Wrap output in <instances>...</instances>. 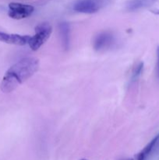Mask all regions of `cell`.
<instances>
[{"instance_id":"cell-11","label":"cell","mask_w":159,"mask_h":160,"mask_svg":"<svg viewBox=\"0 0 159 160\" xmlns=\"http://www.w3.org/2000/svg\"><path fill=\"white\" fill-rule=\"evenodd\" d=\"M157 76H158V78H159V46L157 47Z\"/></svg>"},{"instance_id":"cell-7","label":"cell","mask_w":159,"mask_h":160,"mask_svg":"<svg viewBox=\"0 0 159 160\" xmlns=\"http://www.w3.org/2000/svg\"><path fill=\"white\" fill-rule=\"evenodd\" d=\"M158 142L159 135H157L156 136L151 142H150V143L147 144V145L143 148V150L140 151V152L135 156V158H134L133 159L130 160H147L149 156H151V154L152 153V152L154 151V149L155 148L156 145L158 143Z\"/></svg>"},{"instance_id":"cell-4","label":"cell","mask_w":159,"mask_h":160,"mask_svg":"<svg viewBox=\"0 0 159 160\" xmlns=\"http://www.w3.org/2000/svg\"><path fill=\"white\" fill-rule=\"evenodd\" d=\"M115 43V37L111 31H105L98 33L94 38L93 47L96 51L103 52L110 49Z\"/></svg>"},{"instance_id":"cell-5","label":"cell","mask_w":159,"mask_h":160,"mask_svg":"<svg viewBox=\"0 0 159 160\" xmlns=\"http://www.w3.org/2000/svg\"><path fill=\"white\" fill-rule=\"evenodd\" d=\"M34 11V6L19 2H11L9 4V17L15 20H21L30 17Z\"/></svg>"},{"instance_id":"cell-10","label":"cell","mask_w":159,"mask_h":160,"mask_svg":"<svg viewBox=\"0 0 159 160\" xmlns=\"http://www.w3.org/2000/svg\"><path fill=\"white\" fill-rule=\"evenodd\" d=\"M143 62H140L139 63L135 68L133 69V71H132V81H135L136 79L139 78V76L141 73L142 70H143Z\"/></svg>"},{"instance_id":"cell-6","label":"cell","mask_w":159,"mask_h":160,"mask_svg":"<svg viewBox=\"0 0 159 160\" xmlns=\"http://www.w3.org/2000/svg\"><path fill=\"white\" fill-rule=\"evenodd\" d=\"M31 36L17 34H8L0 31V42L16 45H25L29 42Z\"/></svg>"},{"instance_id":"cell-12","label":"cell","mask_w":159,"mask_h":160,"mask_svg":"<svg viewBox=\"0 0 159 160\" xmlns=\"http://www.w3.org/2000/svg\"><path fill=\"white\" fill-rule=\"evenodd\" d=\"M81 160H87V159H81Z\"/></svg>"},{"instance_id":"cell-2","label":"cell","mask_w":159,"mask_h":160,"mask_svg":"<svg viewBox=\"0 0 159 160\" xmlns=\"http://www.w3.org/2000/svg\"><path fill=\"white\" fill-rule=\"evenodd\" d=\"M34 31L35 34L31 37L28 45L33 51H37L49 38L52 32V27L49 23L44 22L37 25L34 28Z\"/></svg>"},{"instance_id":"cell-8","label":"cell","mask_w":159,"mask_h":160,"mask_svg":"<svg viewBox=\"0 0 159 160\" xmlns=\"http://www.w3.org/2000/svg\"><path fill=\"white\" fill-rule=\"evenodd\" d=\"M157 0H129L126 5L128 11H137L139 9L150 7L156 2Z\"/></svg>"},{"instance_id":"cell-1","label":"cell","mask_w":159,"mask_h":160,"mask_svg":"<svg viewBox=\"0 0 159 160\" xmlns=\"http://www.w3.org/2000/svg\"><path fill=\"white\" fill-rule=\"evenodd\" d=\"M39 69L38 59L26 57L12 66L5 73L0 88L4 93L12 92L23 82L31 78Z\"/></svg>"},{"instance_id":"cell-3","label":"cell","mask_w":159,"mask_h":160,"mask_svg":"<svg viewBox=\"0 0 159 160\" xmlns=\"http://www.w3.org/2000/svg\"><path fill=\"white\" fill-rule=\"evenodd\" d=\"M110 0H76L73 4V9L83 13H94L107 6Z\"/></svg>"},{"instance_id":"cell-9","label":"cell","mask_w":159,"mask_h":160,"mask_svg":"<svg viewBox=\"0 0 159 160\" xmlns=\"http://www.w3.org/2000/svg\"><path fill=\"white\" fill-rule=\"evenodd\" d=\"M59 34L62 47L65 50L68 49L70 44V27L67 22H62L59 23Z\"/></svg>"}]
</instances>
